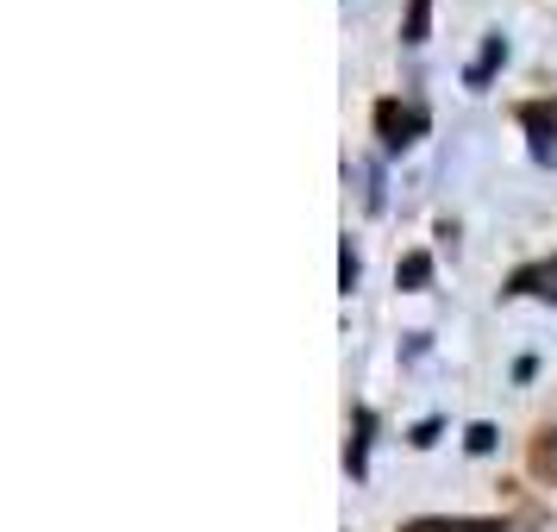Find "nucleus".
Masks as SVG:
<instances>
[{
  "instance_id": "obj_1",
  "label": "nucleus",
  "mask_w": 557,
  "mask_h": 532,
  "mask_svg": "<svg viewBox=\"0 0 557 532\" xmlns=\"http://www.w3.org/2000/svg\"><path fill=\"white\" fill-rule=\"evenodd\" d=\"M376 126H382V145H388V151H407V145L420 138V126H426V113H413V107L382 101V107H376Z\"/></svg>"
},
{
  "instance_id": "obj_2",
  "label": "nucleus",
  "mask_w": 557,
  "mask_h": 532,
  "mask_svg": "<svg viewBox=\"0 0 557 532\" xmlns=\"http://www.w3.org/2000/svg\"><path fill=\"white\" fill-rule=\"evenodd\" d=\"M507 295H539V301H557V257H552V263H527V270H513Z\"/></svg>"
},
{
  "instance_id": "obj_3",
  "label": "nucleus",
  "mask_w": 557,
  "mask_h": 532,
  "mask_svg": "<svg viewBox=\"0 0 557 532\" xmlns=\"http://www.w3.org/2000/svg\"><path fill=\"white\" fill-rule=\"evenodd\" d=\"M520 120H527V132H532V157H539V163H557V113L527 107Z\"/></svg>"
},
{
  "instance_id": "obj_4",
  "label": "nucleus",
  "mask_w": 557,
  "mask_h": 532,
  "mask_svg": "<svg viewBox=\"0 0 557 532\" xmlns=\"http://www.w3.org/2000/svg\"><path fill=\"white\" fill-rule=\"evenodd\" d=\"M502 57H507V38H502V32H495V38L482 45V57H476V63H470V76H463V82H470V88H482V82H488V76H495V70H502Z\"/></svg>"
},
{
  "instance_id": "obj_5",
  "label": "nucleus",
  "mask_w": 557,
  "mask_h": 532,
  "mask_svg": "<svg viewBox=\"0 0 557 532\" xmlns=\"http://www.w3.org/2000/svg\"><path fill=\"white\" fill-rule=\"evenodd\" d=\"M395 282H401L407 295H420V288L432 282V257H426V251H407V257H401V270H395Z\"/></svg>"
},
{
  "instance_id": "obj_6",
  "label": "nucleus",
  "mask_w": 557,
  "mask_h": 532,
  "mask_svg": "<svg viewBox=\"0 0 557 532\" xmlns=\"http://www.w3.org/2000/svg\"><path fill=\"white\" fill-rule=\"evenodd\" d=\"M432 32V0H407V26H401V45H426Z\"/></svg>"
},
{
  "instance_id": "obj_7",
  "label": "nucleus",
  "mask_w": 557,
  "mask_h": 532,
  "mask_svg": "<svg viewBox=\"0 0 557 532\" xmlns=\"http://www.w3.org/2000/svg\"><path fill=\"white\" fill-rule=\"evenodd\" d=\"M407 532H507L502 520H413Z\"/></svg>"
},
{
  "instance_id": "obj_8",
  "label": "nucleus",
  "mask_w": 557,
  "mask_h": 532,
  "mask_svg": "<svg viewBox=\"0 0 557 532\" xmlns=\"http://www.w3.org/2000/svg\"><path fill=\"white\" fill-rule=\"evenodd\" d=\"M370 413H357V438H351V451H345V463H351V477H363V445H370Z\"/></svg>"
},
{
  "instance_id": "obj_9",
  "label": "nucleus",
  "mask_w": 557,
  "mask_h": 532,
  "mask_svg": "<svg viewBox=\"0 0 557 532\" xmlns=\"http://www.w3.org/2000/svg\"><path fill=\"white\" fill-rule=\"evenodd\" d=\"M338 288H345V295L357 288V251L351 245H345V257H338Z\"/></svg>"
},
{
  "instance_id": "obj_10",
  "label": "nucleus",
  "mask_w": 557,
  "mask_h": 532,
  "mask_svg": "<svg viewBox=\"0 0 557 532\" xmlns=\"http://www.w3.org/2000/svg\"><path fill=\"white\" fill-rule=\"evenodd\" d=\"M463 445H470V451H495V426H470Z\"/></svg>"
},
{
  "instance_id": "obj_11",
  "label": "nucleus",
  "mask_w": 557,
  "mask_h": 532,
  "mask_svg": "<svg viewBox=\"0 0 557 532\" xmlns=\"http://www.w3.org/2000/svg\"><path fill=\"white\" fill-rule=\"evenodd\" d=\"M539 470H545V477H557V432L545 438V451H539Z\"/></svg>"
}]
</instances>
